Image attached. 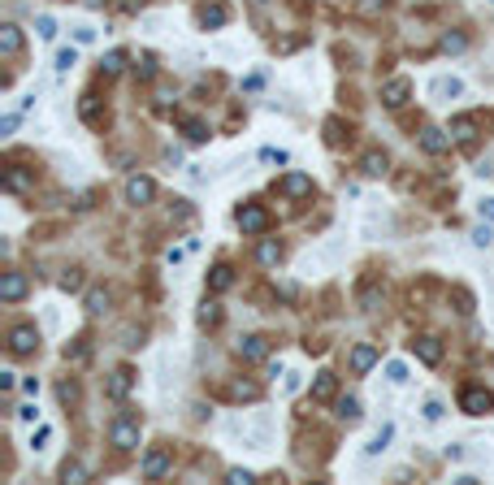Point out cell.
Returning a JSON list of instances; mask_svg holds the SVG:
<instances>
[{"label": "cell", "instance_id": "1", "mask_svg": "<svg viewBox=\"0 0 494 485\" xmlns=\"http://www.w3.org/2000/svg\"><path fill=\"white\" fill-rule=\"evenodd\" d=\"M460 412H468V416L494 412V394H490L486 386H464V390H460Z\"/></svg>", "mask_w": 494, "mask_h": 485}, {"label": "cell", "instance_id": "2", "mask_svg": "<svg viewBox=\"0 0 494 485\" xmlns=\"http://www.w3.org/2000/svg\"><path fill=\"white\" fill-rule=\"evenodd\" d=\"M109 442H113L117 451H135V446H139V425L130 420V416H117V420L109 425Z\"/></svg>", "mask_w": 494, "mask_h": 485}, {"label": "cell", "instance_id": "3", "mask_svg": "<svg viewBox=\"0 0 494 485\" xmlns=\"http://www.w3.org/2000/svg\"><path fill=\"white\" fill-rule=\"evenodd\" d=\"M35 351H39V329L35 325H18L9 334V355L22 360V355H35Z\"/></svg>", "mask_w": 494, "mask_h": 485}, {"label": "cell", "instance_id": "4", "mask_svg": "<svg viewBox=\"0 0 494 485\" xmlns=\"http://www.w3.org/2000/svg\"><path fill=\"white\" fill-rule=\"evenodd\" d=\"M239 230H243V234H265V230H269V213L260 208V204H243V208H239Z\"/></svg>", "mask_w": 494, "mask_h": 485}, {"label": "cell", "instance_id": "5", "mask_svg": "<svg viewBox=\"0 0 494 485\" xmlns=\"http://www.w3.org/2000/svg\"><path fill=\"white\" fill-rule=\"evenodd\" d=\"M26 291H31V282H26V273H0V299L5 303H18V299H26Z\"/></svg>", "mask_w": 494, "mask_h": 485}, {"label": "cell", "instance_id": "6", "mask_svg": "<svg viewBox=\"0 0 494 485\" xmlns=\"http://www.w3.org/2000/svg\"><path fill=\"white\" fill-rule=\"evenodd\" d=\"M412 355H416V360H421V364H442V343L434 338V334H421V338H416L412 343Z\"/></svg>", "mask_w": 494, "mask_h": 485}, {"label": "cell", "instance_id": "7", "mask_svg": "<svg viewBox=\"0 0 494 485\" xmlns=\"http://www.w3.org/2000/svg\"><path fill=\"white\" fill-rule=\"evenodd\" d=\"M165 472H169V451H165V446H152V451L143 455V477H148V481H161Z\"/></svg>", "mask_w": 494, "mask_h": 485}, {"label": "cell", "instance_id": "8", "mask_svg": "<svg viewBox=\"0 0 494 485\" xmlns=\"http://www.w3.org/2000/svg\"><path fill=\"white\" fill-rule=\"evenodd\" d=\"M408 95H412V83H408V79H390V83L382 87V105H386V109H403Z\"/></svg>", "mask_w": 494, "mask_h": 485}, {"label": "cell", "instance_id": "9", "mask_svg": "<svg viewBox=\"0 0 494 485\" xmlns=\"http://www.w3.org/2000/svg\"><path fill=\"white\" fill-rule=\"evenodd\" d=\"M377 360H382V351H377L373 343H360V347L351 351V373H356V377H364V373H369Z\"/></svg>", "mask_w": 494, "mask_h": 485}, {"label": "cell", "instance_id": "10", "mask_svg": "<svg viewBox=\"0 0 494 485\" xmlns=\"http://www.w3.org/2000/svg\"><path fill=\"white\" fill-rule=\"evenodd\" d=\"M421 147L429 152V157H442V152L451 147V131H438V126H425V131H421Z\"/></svg>", "mask_w": 494, "mask_h": 485}, {"label": "cell", "instance_id": "11", "mask_svg": "<svg viewBox=\"0 0 494 485\" xmlns=\"http://www.w3.org/2000/svg\"><path fill=\"white\" fill-rule=\"evenodd\" d=\"M278 191L291 195V199H304V195H312V178L308 173H286L282 182H278Z\"/></svg>", "mask_w": 494, "mask_h": 485}, {"label": "cell", "instance_id": "12", "mask_svg": "<svg viewBox=\"0 0 494 485\" xmlns=\"http://www.w3.org/2000/svg\"><path fill=\"white\" fill-rule=\"evenodd\" d=\"M152 195H156V182H152V178H143V173H135V178L126 182V199H130V204H148Z\"/></svg>", "mask_w": 494, "mask_h": 485}, {"label": "cell", "instance_id": "13", "mask_svg": "<svg viewBox=\"0 0 494 485\" xmlns=\"http://www.w3.org/2000/svg\"><path fill=\"white\" fill-rule=\"evenodd\" d=\"M360 169H364V178H382L390 169V157L382 147H373V152H364V157H360Z\"/></svg>", "mask_w": 494, "mask_h": 485}, {"label": "cell", "instance_id": "14", "mask_svg": "<svg viewBox=\"0 0 494 485\" xmlns=\"http://www.w3.org/2000/svg\"><path fill=\"white\" fill-rule=\"evenodd\" d=\"M130 390H135V373H130V368H113L109 373V399H126Z\"/></svg>", "mask_w": 494, "mask_h": 485}, {"label": "cell", "instance_id": "15", "mask_svg": "<svg viewBox=\"0 0 494 485\" xmlns=\"http://www.w3.org/2000/svg\"><path fill=\"white\" fill-rule=\"evenodd\" d=\"M239 355H243V360H265V355H269V338H260V334L239 338Z\"/></svg>", "mask_w": 494, "mask_h": 485}, {"label": "cell", "instance_id": "16", "mask_svg": "<svg viewBox=\"0 0 494 485\" xmlns=\"http://www.w3.org/2000/svg\"><path fill=\"white\" fill-rule=\"evenodd\" d=\"M312 399H317V403L338 399V377L334 373H317V381H312Z\"/></svg>", "mask_w": 494, "mask_h": 485}, {"label": "cell", "instance_id": "17", "mask_svg": "<svg viewBox=\"0 0 494 485\" xmlns=\"http://www.w3.org/2000/svg\"><path fill=\"white\" fill-rule=\"evenodd\" d=\"M0 53H5V57H18V53H22V31L13 27V22H5V27H0Z\"/></svg>", "mask_w": 494, "mask_h": 485}, {"label": "cell", "instance_id": "18", "mask_svg": "<svg viewBox=\"0 0 494 485\" xmlns=\"http://www.w3.org/2000/svg\"><path fill=\"white\" fill-rule=\"evenodd\" d=\"M451 139H455V143H473V139H477V117H468V113L455 117V121H451Z\"/></svg>", "mask_w": 494, "mask_h": 485}, {"label": "cell", "instance_id": "19", "mask_svg": "<svg viewBox=\"0 0 494 485\" xmlns=\"http://www.w3.org/2000/svg\"><path fill=\"white\" fill-rule=\"evenodd\" d=\"M256 260L265 265V269H273V265L282 260V243H278V239H260V247H256Z\"/></svg>", "mask_w": 494, "mask_h": 485}, {"label": "cell", "instance_id": "20", "mask_svg": "<svg viewBox=\"0 0 494 485\" xmlns=\"http://www.w3.org/2000/svg\"><path fill=\"white\" fill-rule=\"evenodd\" d=\"M234 286V269L230 265H217L213 273H208V291H213V295H221V291H230Z\"/></svg>", "mask_w": 494, "mask_h": 485}, {"label": "cell", "instance_id": "21", "mask_svg": "<svg viewBox=\"0 0 494 485\" xmlns=\"http://www.w3.org/2000/svg\"><path fill=\"white\" fill-rule=\"evenodd\" d=\"M109 303H113V295L104 291V286L87 291V317H104V312H109Z\"/></svg>", "mask_w": 494, "mask_h": 485}, {"label": "cell", "instance_id": "22", "mask_svg": "<svg viewBox=\"0 0 494 485\" xmlns=\"http://www.w3.org/2000/svg\"><path fill=\"white\" fill-rule=\"evenodd\" d=\"M334 412H338V420H347V425H356V420H360V399H351V394H343V399H334Z\"/></svg>", "mask_w": 494, "mask_h": 485}, {"label": "cell", "instance_id": "23", "mask_svg": "<svg viewBox=\"0 0 494 485\" xmlns=\"http://www.w3.org/2000/svg\"><path fill=\"white\" fill-rule=\"evenodd\" d=\"M200 325H204V329H217V325H221V303H217V299H204V303H200Z\"/></svg>", "mask_w": 494, "mask_h": 485}, {"label": "cell", "instance_id": "24", "mask_svg": "<svg viewBox=\"0 0 494 485\" xmlns=\"http://www.w3.org/2000/svg\"><path fill=\"white\" fill-rule=\"evenodd\" d=\"M65 360L70 364H87L91 360V338H74V347H65Z\"/></svg>", "mask_w": 494, "mask_h": 485}, {"label": "cell", "instance_id": "25", "mask_svg": "<svg viewBox=\"0 0 494 485\" xmlns=\"http://www.w3.org/2000/svg\"><path fill=\"white\" fill-rule=\"evenodd\" d=\"M226 5H204L200 9V27H226Z\"/></svg>", "mask_w": 494, "mask_h": 485}, {"label": "cell", "instance_id": "26", "mask_svg": "<svg viewBox=\"0 0 494 485\" xmlns=\"http://www.w3.org/2000/svg\"><path fill=\"white\" fill-rule=\"evenodd\" d=\"M230 399L252 403V399H260V386H256V381H234V386H230Z\"/></svg>", "mask_w": 494, "mask_h": 485}, {"label": "cell", "instance_id": "27", "mask_svg": "<svg viewBox=\"0 0 494 485\" xmlns=\"http://www.w3.org/2000/svg\"><path fill=\"white\" fill-rule=\"evenodd\" d=\"M78 113H83V121H87V126H100V121H104V117H100V100H96V95H83Z\"/></svg>", "mask_w": 494, "mask_h": 485}, {"label": "cell", "instance_id": "28", "mask_svg": "<svg viewBox=\"0 0 494 485\" xmlns=\"http://www.w3.org/2000/svg\"><path fill=\"white\" fill-rule=\"evenodd\" d=\"M61 477H65V481H70V485H83V481H87V477H91V472H87V468H83V464H78V459H70V464H65V468H61Z\"/></svg>", "mask_w": 494, "mask_h": 485}, {"label": "cell", "instance_id": "29", "mask_svg": "<svg viewBox=\"0 0 494 485\" xmlns=\"http://www.w3.org/2000/svg\"><path fill=\"white\" fill-rule=\"evenodd\" d=\"M5 187L9 191H31V178H26L22 169H5Z\"/></svg>", "mask_w": 494, "mask_h": 485}, {"label": "cell", "instance_id": "30", "mask_svg": "<svg viewBox=\"0 0 494 485\" xmlns=\"http://www.w3.org/2000/svg\"><path fill=\"white\" fill-rule=\"evenodd\" d=\"M100 69H104V74H122V69H126V53H122V48H117V53H109V57L100 61Z\"/></svg>", "mask_w": 494, "mask_h": 485}, {"label": "cell", "instance_id": "31", "mask_svg": "<svg viewBox=\"0 0 494 485\" xmlns=\"http://www.w3.org/2000/svg\"><path fill=\"white\" fill-rule=\"evenodd\" d=\"M61 291H70V295L83 291V269H65V273H61Z\"/></svg>", "mask_w": 494, "mask_h": 485}, {"label": "cell", "instance_id": "32", "mask_svg": "<svg viewBox=\"0 0 494 485\" xmlns=\"http://www.w3.org/2000/svg\"><path fill=\"white\" fill-rule=\"evenodd\" d=\"M182 131H187V139H191V143H204V139H208V126H204V121H195V117H191V121H182Z\"/></svg>", "mask_w": 494, "mask_h": 485}, {"label": "cell", "instance_id": "33", "mask_svg": "<svg viewBox=\"0 0 494 485\" xmlns=\"http://www.w3.org/2000/svg\"><path fill=\"white\" fill-rule=\"evenodd\" d=\"M325 143H334V147L343 143V121H338V117H330V121H325Z\"/></svg>", "mask_w": 494, "mask_h": 485}, {"label": "cell", "instance_id": "34", "mask_svg": "<svg viewBox=\"0 0 494 485\" xmlns=\"http://www.w3.org/2000/svg\"><path fill=\"white\" fill-rule=\"evenodd\" d=\"M57 399H61V403H78V381H61V386H57Z\"/></svg>", "mask_w": 494, "mask_h": 485}, {"label": "cell", "instance_id": "35", "mask_svg": "<svg viewBox=\"0 0 494 485\" xmlns=\"http://www.w3.org/2000/svg\"><path fill=\"white\" fill-rule=\"evenodd\" d=\"M390 433H395V429H390V425H382V429H377V438L369 442V455H377V451H386V442H390Z\"/></svg>", "mask_w": 494, "mask_h": 485}, {"label": "cell", "instance_id": "36", "mask_svg": "<svg viewBox=\"0 0 494 485\" xmlns=\"http://www.w3.org/2000/svg\"><path fill=\"white\" fill-rule=\"evenodd\" d=\"M226 481H230V485H252V481H256V472H247V468H230V472H226Z\"/></svg>", "mask_w": 494, "mask_h": 485}, {"label": "cell", "instance_id": "37", "mask_svg": "<svg viewBox=\"0 0 494 485\" xmlns=\"http://www.w3.org/2000/svg\"><path fill=\"white\" fill-rule=\"evenodd\" d=\"M356 9H360L364 18H377V13L386 9V0H360V5H356Z\"/></svg>", "mask_w": 494, "mask_h": 485}, {"label": "cell", "instance_id": "38", "mask_svg": "<svg viewBox=\"0 0 494 485\" xmlns=\"http://www.w3.org/2000/svg\"><path fill=\"white\" fill-rule=\"evenodd\" d=\"M464 35H442V53H464Z\"/></svg>", "mask_w": 494, "mask_h": 485}, {"label": "cell", "instance_id": "39", "mask_svg": "<svg viewBox=\"0 0 494 485\" xmlns=\"http://www.w3.org/2000/svg\"><path fill=\"white\" fill-rule=\"evenodd\" d=\"M78 65V53H74V48H61V53H57V69H74Z\"/></svg>", "mask_w": 494, "mask_h": 485}, {"label": "cell", "instance_id": "40", "mask_svg": "<svg viewBox=\"0 0 494 485\" xmlns=\"http://www.w3.org/2000/svg\"><path fill=\"white\" fill-rule=\"evenodd\" d=\"M360 303H364V312H373V308H377V303H382V291H377V286H369V291H364V295H360Z\"/></svg>", "mask_w": 494, "mask_h": 485}, {"label": "cell", "instance_id": "41", "mask_svg": "<svg viewBox=\"0 0 494 485\" xmlns=\"http://www.w3.org/2000/svg\"><path fill=\"white\" fill-rule=\"evenodd\" d=\"M48 438H52V429H48V425H39V429H35V438H31V446H35V451H44V446H48Z\"/></svg>", "mask_w": 494, "mask_h": 485}, {"label": "cell", "instance_id": "42", "mask_svg": "<svg viewBox=\"0 0 494 485\" xmlns=\"http://www.w3.org/2000/svg\"><path fill=\"white\" fill-rule=\"evenodd\" d=\"M260 157H265L269 165H286V152H282V147H265V152H260Z\"/></svg>", "mask_w": 494, "mask_h": 485}, {"label": "cell", "instance_id": "43", "mask_svg": "<svg viewBox=\"0 0 494 485\" xmlns=\"http://www.w3.org/2000/svg\"><path fill=\"white\" fill-rule=\"evenodd\" d=\"M35 27H39V35H44V39H52V35H57V22H52V18H39Z\"/></svg>", "mask_w": 494, "mask_h": 485}, {"label": "cell", "instance_id": "44", "mask_svg": "<svg viewBox=\"0 0 494 485\" xmlns=\"http://www.w3.org/2000/svg\"><path fill=\"white\" fill-rule=\"evenodd\" d=\"M143 5H148V0H117V9H122V13H139Z\"/></svg>", "mask_w": 494, "mask_h": 485}, {"label": "cell", "instance_id": "45", "mask_svg": "<svg viewBox=\"0 0 494 485\" xmlns=\"http://www.w3.org/2000/svg\"><path fill=\"white\" fill-rule=\"evenodd\" d=\"M35 416H39V412H35V403H22V407H18V420H26V425H31Z\"/></svg>", "mask_w": 494, "mask_h": 485}, {"label": "cell", "instance_id": "46", "mask_svg": "<svg viewBox=\"0 0 494 485\" xmlns=\"http://www.w3.org/2000/svg\"><path fill=\"white\" fill-rule=\"evenodd\" d=\"M135 69H139V79H152V74H156V61H152V57H143Z\"/></svg>", "mask_w": 494, "mask_h": 485}, {"label": "cell", "instance_id": "47", "mask_svg": "<svg viewBox=\"0 0 494 485\" xmlns=\"http://www.w3.org/2000/svg\"><path fill=\"white\" fill-rule=\"evenodd\" d=\"M473 243H477V247H490V243H494V234H490V225H481V230H477V234H473Z\"/></svg>", "mask_w": 494, "mask_h": 485}, {"label": "cell", "instance_id": "48", "mask_svg": "<svg viewBox=\"0 0 494 485\" xmlns=\"http://www.w3.org/2000/svg\"><path fill=\"white\" fill-rule=\"evenodd\" d=\"M455 303H460V312H473V295L468 291H455Z\"/></svg>", "mask_w": 494, "mask_h": 485}, {"label": "cell", "instance_id": "49", "mask_svg": "<svg viewBox=\"0 0 494 485\" xmlns=\"http://www.w3.org/2000/svg\"><path fill=\"white\" fill-rule=\"evenodd\" d=\"M143 343V329H126V343L122 347H139Z\"/></svg>", "mask_w": 494, "mask_h": 485}, {"label": "cell", "instance_id": "50", "mask_svg": "<svg viewBox=\"0 0 494 485\" xmlns=\"http://www.w3.org/2000/svg\"><path fill=\"white\" fill-rule=\"evenodd\" d=\"M74 39H78V44H91V39H96V31H91V27H78V31H74Z\"/></svg>", "mask_w": 494, "mask_h": 485}, {"label": "cell", "instance_id": "51", "mask_svg": "<svg viewBox=\"0 0 494 485\" xmlns=\"http://www.w3.org/2000/svg\"><path fill=\"white\" fill-rule=\"evenodd\" d=\"M477 213H481L486 221H494V199H481V204H477Z\"/></svg>", "mask_w": 494, "mask_h": 485}, {"label": "cell", "instance_id": "52", "mask_svg": "<svg viewBox=\"0 0 494 485\" xmlns=\"http://www.w3.org/2000/svg\"><path fill=\"white\" fill-rule=\"evenodd\" d=\"M0 131H5V135H13V131H18V113H9L5 121H0Z\"/></svg>", "mask_w": 494, "mask_h": 485}, {"label": "cell", "instance_id": "53", "mask_svg": "<svg viewBox=\"0 0 494 485\" xmlns=\"http://www.w3.org/2000/svg\"><path fill=\"white\" fill-rule=\"evenodd\" d=\"M83 5H87V9H100V5H104V0H83Z\"/></svg>", "mask_w": 494, "mask_h": 485}]
</instances>
